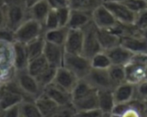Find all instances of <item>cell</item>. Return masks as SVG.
Masks as SVG:
<instances>
[{
    "label": "cell",
    "mask_w": 147,
    "mask_h": 117,
    "mask_svg": "<svg viewBox=\"0 0 147 117\" xmlns=\"http://www.w3.org/2000/svg\"><path fill=\"white\" fill-rule=\"evenodd\" d=\"M4 5L6 27L12 31L29 18L28 6L25 0H11Z\"/></svg>",
    "instance_id": "obj_1"
},
{
    "label": "cell",
    "mask_w": 147,
    "mask_h": 117,
    "mask_svg": "<svg viewBox=\"0 0 147 117\" xmlns=\"http://www.w3.org/2000/svg\"><path fill=\"white\" fill-rule=\"evenodd\" d=\"M124 67L127 82L138 85L147 80L146 54H135L133 60Z\"/></svg>",
    "instance_id": "obj_2"
},
{
    "label": "cell",
    "mask_w": 147,
    "mask_h": 117,
    "mask_svg": "<svg viewBox=\"0 0 147 117\" xmlns=\"http://www.w3.org/2000/svg\"><path fill=\"white\" fill-rule=\"evenodd\" d=\"M14 79L28 100L34 101L43 91L36 78L29 74L27 69L15 71Z\"/></svg>",
    "instance_id": "obj_3"
},
{
    "label": "cell",
    "mask_w": 147,
    "mask_h": 117,
    "mask_svg": "<svg viewBox=\"0 0 147 117\" xmlns=\"http://www.w3.org/2000/svg\"><path fill=\"white\" fill-rule=\"evenodd\" d=\"M44 34V28L41 23L33 18H28L15 31V41L27 44Z\"/></svg>",
    "instance_id": "obj_4"
},
{
    "label": "cell",
    "mask_w": 147,
    "mask_h": 117,
    "mask_svg": "<svg viewBox=\"0 0 147 117\" xmlns=\"http://www.w3.org/2000/svg\"><path fill=\"white\" fill-rule=\"evenodd\" d=\"M78 79L84 78L91 69L90 60L82 54H72L65 52L63 65Z\"/></svg>",
    "instance_id": "obj_5"
},
{
    "label": "cell",
    "mask_w": 147,
    "mask_h": 117,
    "mask_svg": "<svg viewBox=\"0 0 147 117\" xmlns=\"http://www.w3.org/2000/svg\"><path fill=\"white\" fill-rule=\"evenodd\" d=\"M84 46L82 55L88 59H91L96 53L102 51L96 36V27L91 22L84 28Z\"/></svg>",
    "instance_id": "obj_6"
},
{
    "label": "cell",
    "mask_w": 147,
    "mask_h": 117,
    "mask_svg": "<svg viewBox=\"0 0 147 117\" xmlns=\"http://www.w3.org/2000/svg\"><path fill=\"white\" fill-rule=\"evenodd\" d=\"M84 79L96 91L114 90L108 69H97L91 67Z\"/></svg>",
    "instance_id": "obj_7"
},
{
    "label": "cell",
    "mask_w": 147,
    "mask_h": 117,
    "mask_svg": "<svg viewBox=\"0 0 147 117\" xmlns=\"http://www.w3.org/2000/svg\"><path fill=\"white\" fill-rule=\"evenodd\" d=\"M91 17L94 25L101 29H111L118 22L103 3L91 13Z\"/></svg>",
    "instance_id": "obj_8"
},
{
    "label": "cell",
    "mask_w": 147,
    "mask_h": 117,
    "mask_svg": "<svg viewBox=\"0 0 147 117\" xmlns=\"http://www.w3.org/2000/svg\"><path fill=\"white\" fill-rule=\"evenodd\" d=\"M107 9L111 12L118 22L125 24H134L136 14L131 11L123 3L103 2Z\"/></svg>",
    "instance_id": "obj_9"
},
{
    "label": "cell",
    "mask_w": 147,
    "mask_h": 117,
    "mask_svg": "<svg viewBox=\"0 0 147 117\" xmlns=\"http://www.w3.org/2000/svg\"><path fill=\"white\" fill-rule=\"evenodd\" d=\"M84 46L83 29H70L64 44L65 53L72 54H82Z\"/></svg>",
    "instance_id": "obj_10"
},
{
    "label": "cell",
    "mask_w": 147,
    "mask_h": 117,
    "mask_svg": "<svg viewBox=\"0 0 147 117\" xmlns=\"http://www.w3.org/2000/svg\"><path fill=\"white\" fill-rule=\"evenodd\" d=\"M65 54L64 47L56 45L46 41L44 50H43V56L48 62V64L56 68L62 66L63 65V59Z\"/></svg>",
    "instance_id": "obj_11"
},
{
    "label": "cell",
    "mask_w": 147,
    "mask_h": 117,
    "mask_svg": "<svg viewBox=\"0 0 147 117\" xmlns=\"http://www.w3.org/2000/svg\"><path fill=\"white\" fill-rule=\"evenodd\" d=\"M43 92L54 101L59 106H65L72 103L71 92L62 89L54 83L47 85L43 89Z\"/></svg>",
    "instance_id": "obj_12"
},
{
    "label": "cell",
    "mask_w": 147,
    "mask_h": 117,
    "mask_svg": "<svg viewBox=\"0 0 147 117\" xmlns=\"http://www.w3.org/2000/svg\"><path fill=\"white\" fill-rule=\"evenodd\" d=\"M15 62L14 42L0 40V70L13 71Z\"/></svg>",
    "instance_id": "obj_13"
},
{
    "label": "cell",
    "mask_w": 147,
    "mask_h": 117,
    "mask_svg": "<svg viewBox=\"0 0 147 117\" xmlns=\"http://www.w3.org/2000/svg\"><path fill=\"white\" fill-rule=\"evenodd\" d=\"M136 85L131 84L129 82H124L113 90L115 103L121 104L131 102L135 99Z\"/></svg>",
    "instance_id": "obj_14"
},
{
    "label": "cell",
    "mask_w": 147,
    "mask_h": 117,
    "mask_svg": "<svg viewBox=\"0 0 147 117\" xmlns=\"http://www.w3.org/2000/svg\"><path fill=\"white\" fill-rule=\"evenodd\" d=\"M78 78L68 69L64 67L63 66L57 68L55 78L53 83L61 87L62 89L71 92L72 89L76 85Z\"/></svg>",
    "instance_id": "obj_15"
},
{
    "label": "cell",
    "mask_w": 147,
    "mask_h": 117,
    "mask_svg": "<svg viewBox=\"0 0 147 117\" xmlns=\"http://www.w3.org/2000/svg\"><path fill=\"white\" fill-rule=\"evenodd\" d=\"M120 44L134 54H147V40L142 35L121 37Z\"/></svg>",
    "instance_id": "obj_16"
},
{
    "label": "cell",
    "mask_w": 147,
    "mask_h": 117,
    "mask_svg": "<svg viewBox=\"0 0 147 117\" xmlns=\"http://www.w3.org/2000/svg\"><path fill=\"white\" fill-rule=\"evenodd\" d=\"M105 52L109 55L112 65H117L122 66L127 65L135 55L134 53H132L131 51H129L121 44Z\"/></svg>",
    "instance_id": "obj_17"
},
{
    "label": "cell",
    "mask_w": 147,
    "mask_h": 117,
    "mask_svg": "<svg viewBox=\"0 0 147 117\" xmlns=\"http://www.w3.org/2000/svg\"><path fill=\"white\" fill-rule=\"evenodd\" d=\"M91 22V13L71 9L67 27L70 29H83Z\"/></svg>",
    "instance_id": "obj_18"
},
{
    "label": "cell",
    "mask_w": 147,
    "mask_h": 117,
    "mask_svg": "<svg viewBox=\"0 0 147 117\" xmlns=\"http://www.w3.org/2000/svg\"><path fill=\"white\" fill-rule=\"evenodd\" d=\"M96 36L102 51H108L121 43V37L109 29H101L96 28Z\"/></svg>",
    "instance_id": "obj_19"
},
{
    "label": "cell",
    "mask_w": 147,
    "mask_h": 117,
    "mask_svg": "<svg viewBox=\"0 0 147 117\" xmlns=\"http://www.w3.org/2000/svg\"><path fill=\"white\" fill-rule=\"evenodd\" d=\"M51 7L49 6L47 0H38L33 3L28 7V14L29 17L34 19L43 25L48 13L51 10Z\"/></svg>",
    "instance_id": "obj_20"
},
{
    "label": "cell",
    "mask_w": 147,
    "mask_h": 117,
    "mask_svg": "<svg viewBox=\"0 0 147 117\" xmlns=\"http://www.w3.org/2000/svg\"><path fill=\"white\" fill-rule=\"evenodd\" d=\"M98 109L103 114L109 115L112 113L115 105L113 90H99L97 91Z\"/></svg>",
    "instance_id": "obj_21"
},
{
    "label": "cell",
    "mask_w": 147,
    "mask_h": 117,
    "mask_svg": "<svg viewBox=\"0 0 147 117\" xmlns=\"http://www.w3.org/2000/svg\"><path fill=\"white\" fill-rule=\"evenodd\" d=\"M14 52H15V71L25 70L28 67L29 59L28 56L26 45L18 41L14 42Z\"/></svg>",
    "instance_id": "obj_22"
},
{
    "label": "cell",
    "mask_w": 147,
    "mask_h": 117,
    "mask_svg": "<svg viewBox=\"0 0 147 117\" xmlns=\"http://www.w3.org/2000/svg\"><path fill=\"white\" fill-rule=\"evenodd\" d=\"M72 105L77 112L87 111L98 109V99H97V91H94L89 95L75 100L72 102Z\"/></svg>",
    "instance_id": "obj_23"
},
{
    "label": "cell",
    "mask_w": 147,
    "mask_h": 117,
    "mask_svg": "<svg viewBox=\"0 0 147 117\" xmlns=\"http://www.w3.org/2000/svg\"><path fill=\"white\" fill-rule=\"evenodd\" d=\"M68 32H69V28L67 26H64V27H58L53 29L46 30L44 31L43 35L47 41L64 47Z\"/></svg>",
    "instance_id": "obj_24"
},
{
    "label": "cell",
    "mask_w": 147,
    "mask_h": 117,
    "mask_svg": "<svg viewBox=\"0 0 147 117\" xmlns=\"http://www.w3.org/2000/svg\"><path fill=\"white\" fill-rule=\"evenodd\" d=\"M34 102L43 117H47L59 107V105L43 91L34 100Z\"/></svg>",
    "instance_id": "obj_25"
},
{
    "label": "cell",
    "mask_w": 147,
    "mask_h": 117,
    "mask_svg": "<svg viewBox=\"0 0 147 117\" xmlns=\"http://www.w3.org/2000/svg\"><path fill=\"white\" fill-rule=\"evenodd\" d=\"M102 3V0H69V7L71 9L92 13Z\"/></svg>",
    "instance_id": "obj_26"
},
{
    "label": "cell",
    "mask_w": 147,
    "mask_h": 117,
    "mask_svg": "<svg viewBox=\"0 0 147 117\" xmlns=\"http://www.w3.org/2000/svg\"><path fill=\"white\" fill-rule=\"evenodd\" d=\"M45 43H46V40L44 38V35L42 34L38 38L33 40L32 41L25 44L29 60L43 54Z\"/></svg>",
    "instance_id": "obj_27"
},
{
    "label": "cell",
    "mask_w": 147,
    "mask_h": 117,
    "mask_svg": "<svg viewBox=\"0 0 147 117\" xmlns=\"http://www.w3.org/2000/svg\"><path fill=\"white\" fill-rule=\"evenodd\" d=\"M50 65L45 59V57L42 55L34 58L33 60H30L27 67V71L29 74H31L33 77L37 78L41 72H43Z\"/></svg>",
    "instance_id": "obj_28"
},
{
    "label": "cell",
    "mask_w": 147,
    "mask_h": 117,
    "mask_svg": "<svg viewBox=\"0 0 147 117\" xmlns=\"http://www.w3.org/2000/svg\"><path fill=\"white\" fill-rule=\"evenodd\" d=\"M94 91H96V90H95L84 78L78 79V81L77 82L76 85L74 86V88L72 89L71 92L72 102L89 95Z\"/></svg>",
    "instance_id": "obj_29"
},
{
    "label": "cell",
    "mask_w": 147,
    "mask_h": 117,
    "mask_svg": "<svg viewBox=\"0 0 147 117\" xmlns=\"http://www.w3.org/2000/svg\"><path fill=\"white\" fill-rule=\"evenodd\" d=\"M108 72H109L110 80L114 85V89L119 85L126 82V72H125L124 66L112 65L108 69Z\"/></svg>",
    "instance_id": "obj_30"
},
{
    "label": "cell",
    "mask_w": 147,
    "mask_h": 117,
    "mask_svg": "<svg viewBox=\"0 0 147 117\" xmlns=\"http://www.w3.org/2000/svg\"><path fill=\"white\" fill-rule=\"evenodd\" d=\"M22 117H43L33 100H24L19 104Z\"/></svg>",
    "instance_id": "obj_31"
},
{
    "label": "cell",
    "mask_w": 147,
    "mask_h": 117,
    "mask_svg": "<svg viewBox=\"0 0 147 117\" xmlns=\"http://www.w3.org/2000/svg\"><path fill=\"white\" fill-rule=\"evenodd\" d=\"M91 67L97 69H109L111 66V60L105 51H101L96 53L90 59Z\"/></svg>",
    "instance_id": "obj_32"
},
{
    "label": "cell",
    "mask_w": 147,
    "mask_h": 117,
    "mask_svg": "<svg viewBox=\"0 0 147 117\" xmlns=\"http://www.w3.org/2000/svg\"><path fill=\"white\" fill-rule=\"evenodd\" d=\"M56 71H57L56 67L49 66L43 72H41L37 78H35L36 80L38 81L39 85L42 88V90L47 85H48L53 82L54 78H55V74H56Z\"/></svg>",
    "instance_id": "obj_33"
},
{
    "label": "cell",
    "mask_w": 147,
    "mask_h": 117,
    "mask_svg": "<svg viewBox=\"0 0 147 117\" xmlns=\"http://www.w3.org/2000/svg\"><path fill=\"white\" fill-rule=\"evenodd\" d=\"M77 111L73 107L72 103L65 105V106H59L51 115L47 117H75Z\"/></svg>",
    "instance_id": "obj_34"
},
{
    "label": "cell",
    "mask_w": 147,
    "mask_h": 117,
    "mask_svg": "<svg viewBox=\"0 0 147 117\" xmlns=\"http://www.w3.org/2000/svg\"><path fill=\"white\" fill-rule=\"evenodd\" d=\"M123 3L135 14L147 8V0H125Z\"/></svg>",
    "instance_id": "obj_35"
},
{
    "label": "cell",
    "mask_w": 147,
    "mask_h": 117,
    "mask_svg": "<svg viewBox=\"0 0 147 117\" xmlns=\"http://www.w3.org/2000/svg\"><path fill=\"white\" fill-rule=\"evenodd\" d=\"M58 27H60V26L59 24L56 11H55V9H51L50 12L48 13L44 23H43L44 31L49 30V29H53V28H56Z\"/></svg>",
    "instance_id": "obj_36"
},
{
    "label": "cell",
    "mask_w": 147,
    "mask_h": 117,
    "mask_svg": "<svg viewBox=\"0 0 147 117\" xmlns=\"http://www.w3.org/2000/svg\"><path fill=\"white\" fill-rule=\"evenodd\" d=\"M134 25L140 32L147 28V8L139 12L135 16Z\"/></svg>",
    "instance_id": "obj_37"
},
{
    "label": "cell",
    "mask_w": 147,
    "mask_h": 117,
    "mask_svg": "<svg viewBox=\"0 0 147 117\" xmlns=\"http://www.w3.org/2000/svg\"><path fill=\"white\" fill-rule=\"evenodd\" d=\"M56 15L58 17L59 24L60 27L67 26L69 17H70V13H71V8L70 7H62L55 9Z\"/></svg>",
    "instance_id": "obj_38"
},
{
    "label": "cell",
    "mask_w": 147,
    "mask_h": 117,
    "mask_svg": "<svg viewBox=\"0 0 147 117\" xmlns=\"http://www.w3.org/2000/svg\"><path fill=\"white\" fill-rule=\"evenodd\" d=\"M135 98L142 102L147 101V80L136 85Z\"/></svg>",
    "instance_id": "obj_39"
},
{
    "label": "cell",
    "mask_w": 147,
    "mask_h": 117,
    "mask_svg": "<svg viewBox=\"0 0 147 117\" xmlns=\"http://www.w3.org/2000/svg\"><path fill=\"white\" fill-rule=\"evenodd\" d=\"M106 114H103L99 109L87 110V111H79L77 112L75 117H105Z\"/></svg>",
    "instance_id": "obj_40"
},
{
    "label": "cell",
    "mask_w": 147,
    "mask_h": 117,
    "mask_svg": "<svg viewBox=\"0 0 147 117\" xmlns=\"http://www.w3.org/2000/svg\"><path fill=\"white\" fill-rule=\"evenodd\" d=\"M0 40L9 41V42H15V37H14V31L8 28L7 27H4L0 29Z\"/></svg>",
    "instance_id": "obj_41"
},
{
    "label": "cell",
    "mask_w": 147,
    "mask_h": 117,
    "mask_svg": "<svg viewBox=\"0 0 147 117\" xmlns=\"http://www.w3.org/2000/svg\"><path fill=\"white\" fill-rule=\"evenodd\" d=\"M20 110L19 105L13 106L11 108H9L1 112L0 117H20Z\"/></svg>",
    "instance_id": "obj_42"
},
{
    "label": "cell",
    "mask_w": 147,
    "mask_h": 117,
    "mask_svg": "<svg viewBox=\"0 0 147 117\" xmlns=\"http://www.w3.org/2000/svg\"><path fill=\"white\" fill-rule=\"evenodd\" d=\"M52 9H57L62 7H69V0H47Z\"/></svg>",
    "instance_id": "obj_43"
},
{
    "label": "cell",
    "mask_w": 147,
    "mask_h": 117,
    "mask_svg": "<svg viewBox=\"0 0 147 117\" xmlns=\"http://www.w3.org/2000/svg\"><path fill=\"white\" fill-rule=\"evenodd\" d=\"M6 27V16H5V5L0 2V29Z\"/></svg>",
    "instance_id": "obj_44"
},
{
    "label": "cell",
    "mask_w": 147,
    "mask_h": 117,
    "mask_svg": "<svg viewBox=\"0 0 147 117\" xmlns=\"http://www.w3.org/2000/svg\"><path fill=\"white\" fill-rule=\"evenodd\" d=\"M125 0H103V2H113V3H123Z\"/></svg>",
    "instance_id": "obj_45"
},
{
    "label": "cell",
    "mask_w": 147,
    "mask_h": 117,
    "mask_svg": "<svg viewBox=\"0 0 147 117\" xmlns=\"http://www.w3.org/2000/svg\"><path fill=\"white\" fill-rule=\"evenodd\" d=\"M36 1H38V0H25V2L27 3V4H28V7H29L33 3H34V2H36Z\"/></svg>",
    "instance_id": "obj_46"
},
{
    "label": "cell",
    "mask_w": 147,
    "mask_h": 117,
    "mask_svg": "<svg viewBox=\"0 0 147 117\" xmlns=\"http://www.w3.org/2000/svg\"><path fill=\"white\" fill-rule=\"evenodd\" d=\"M141 35L147 40V28L146 29H145L144 31H142V32H141Z\"/></svg>",
    "instance_id": "obj_47"
},
{
    "label": "cell",
    "mask_w": 147,
    "mask_h": 117,
    "mask_svg": "<svg viewBox=\"0 0 147 117\" xmlns=\"http://www.w3.org/2000/svg\"><path fill=\"white\" fill-rule=\"evenodd\" d=\"M145 117H147V101L146 102V115H145Z\"/></svg>",
    "instance_id": "obj_48"
},
{
    "label": "cell",
    "mask_w": 147,
    "mask_h": 117,
    "mask_svg": "<svg viewBox=\"0 0 147 117\" xmlns=\"http://www.w3.org/2000/svg\"><path fill=\"white\" fill-rule=\"evenodd\" d=\"M2 86H3V85H0V90H1V88H2Z\"/></svg>",
    "instance_id": "obj_49"
},
{
    "label": "cell",
    "mask_w": 147,
    "mask_h": 117,
    "mask_svg": "<svg viewBox=\"0 0 147 117\" xmlns=\"http://www.w3.org/2000/svg\"><path fill=\"white\" fill-rule=\"evenodd\" d=\"M146 62H147V54H146Z\"/></svg>",
    "instance_id": "obj_50"
},
{
    "label": "cell",
    "mask_w": 147,
    "mask_h": 117,
    "mask_svg": "<svg viewBox=\"0 0 147 117\" xmlns=\"http://www.w3.org/2000/svg\"><path fill=\"white\" fill-rule=\"evenodd\" d=\"M0 114H1V110H0Z\"/></svg>",
    "instance_id": "obj_51"
},
{
    "label": "cell",
    "mask_w": 147,
    "mask_h": 117,
    "mask_svg": "<svg viewBox=\"0 0 147 117\" xmlns=\"http://www.w3.org/2000/svg\"><path fill=\"white\" fill-rule=\"evenodd\" d=\"M102 2H103V0H102Z\"/></svg>",
    "instance_id": "obj_52"
},
{
    "label": "cell",
    "mask_w": 147,
    "mask_h": 117,
    "mask_svg": "<svg viewBox=\"0 0 147 117\" xmlns=\"http://www.w3.org/2000/svg\"><path fill=\"white\" fill-rule=\"evenodd\" d=\"M20 117H22V116H20Z\"/></svg>",
    "instance_id": "obj_53"
}]
</instances>
